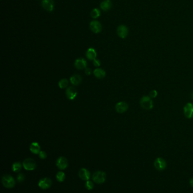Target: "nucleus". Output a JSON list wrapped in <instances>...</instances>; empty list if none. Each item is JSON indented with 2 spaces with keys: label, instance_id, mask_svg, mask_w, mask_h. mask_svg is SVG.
Segmentation results:
<instances>
[{
  "label": "nucleus",
  "instance_id": "obj_9",
  "mask_svg": "<svg viewBox=\"0 0 193 193\" xmlns=\"http://www.w3.org/2000/svg\"><path fill=\"white\" fill-rule=\"evenodd\" d=\"M89 28L95 33H99L101 32L102 30V26L99 21H91L89 24Z\"/></svg>",
  "mask_w": 193,
  "mask_h": 193
},
{
  "label": "nucleus",
  "instance_id": "obj_5",
  "mask_svg": "<svg viewBox=\"0 0 193 193\" xmlns=\"http://www.w3.org/2000/svg\"><path fill=\"white\" fill-rule=\"evenodd\" d=\"M154 166L158 171H164L166 167V162L162 158H158L154 161Z\"/></svg>",
  "mask_w": 193,
  "mask_h": 193
},
{
  "label": "nucleus",
  "instance_id": "obj_28",
  "mask_svg": "<svg viewBox=\"0 0 193 193\" xmlns=\"http://www.w3.org/2000/svg\"><path fill=\"white\" fill-rule=\"evenodd\" d=\"M39 158L41 159H45L47 158V153L45 152V151H41L40 152V153L39 154Z\"/></svg>",
  "mask_w": 193,
  "mask_h": 193
},
{
  "label": "nucleus",
  "instance_id": "obj_12",
  "mask_svg": "<svg viewBox=\"0 0 193 193\" xmlns=\"http://www.w3.org/2000/svg\"><path fill=\"white\" fill-rule=\"evenodd\" d=\"M66 95L69 99L73 100L77 96V91L75 88L70 86L66 89Z\"/></svg>",
  "mask_w": 193,
  "mask_h": 193
},
{
  "label": "nucleus",
  "instance_id": "obj_6",
  "mask_svg": "<svg viewBox=\"0 0 193 193\" xmlns=\"http://www.w3.org/2000/svg\"><path fill=\"white\" fill-rule=\"evenodd\" d=\"M117 33L120 38H125L129 33L128 28L125 25H120L117 29Z\"/></svg>",
  "mask_w": 193,
  "mask_h": 193
},
{
  "label": "nucleus",
  "instance_id": "obj_2",
  "mask_svg": "<svg viewBox=\"0 0 193 193\" xmlns=\"http://www.w3.org/2000/svg\"><path fill=\"white\" fill-rule=\"evenodd\" d=\"M140 105L141 107L144 110H149L152 109L154 107V103L151 98L149 96H143L140 101Z\"/></svg>",
  "mask_w": 193,
  "mask_h": 193
},
{
  "label": "nucleus",
  "instance_id": "obj_22",
  "mask_svg": "<svg viewBox=\"0 0 193 193\" xmlns=\"http://www.w3.org/2000/svg\"><path fill=\"white\" fill-rule=\"evenodd\" d=\"M21 169H22V164L20 162L17 161L13 164L12 169L13 171L15 172H18L21 170Z\"/></svg>",
  "mask_w": 193,
  "mask_h": 193
},
{
  "label": "nucleus",
  "instance_id": "obj_23",
  "mask_svg": "<svg viewBox=\"0 0 193 193\" xmlns=\"http://www.w3.org/2000/svg\"><path fill=\"white\" fill-rule=\"evenodd\" d=\"M65 178V174L63 172H58L56 175V179L58 182H63Z\"/></svg>",
  "mask_w": 193,
  "mask_h": 193
},
{
  "label": "nucleus",
  "instance_id": "obj_8",
  "mask_svg": "<svg viewBox=\"0 0 193 193\" xmlns=\"http://www.w3.org/2000/svg\"><path fill=\"white\" fill-rule=\"evenodd\" d=\"M183 113L185 116L188 119L193 118V104L188 103L183 107Z\"/></svg>",
  "mask_w": 193,
  "mask_h": 193
},
{
  "label": "nucleus",
  "instance_id": "obj_32",
  "mask_svg": "<svg viewBox=\"0 0 193 193\" xmlns=\"http://www.w3.org/2000/svg\"><path fill=\"white\" fill-rule=\"evenodd\" d=\"M191 96H192V99L193 100V92L192 93V95H191Z\"/></svg>",
  "mask_w": 193,
  "mask_h": 193
},
{
  "label": "nucleus",
  "instance_id": "obj_21",
  "mask_svg": "<svg viewBox=\"0 0 193 193\" xmlns=\"http://www.w3.org/2000/svg\"><path fill=\"white\" fill-rule=\"evenodd\" d=\"M91 16L94 18V19H96L98 18H99L100 15H101V12L99 9L98 8H95L92 10L91 11Z\"/></svg>",
  "mask_w": 193,
  "mask_h": 193
},
{
  "label": "nucleus",
  "instance_id": "obj_24",
  "mask_svg": "<svg viewBox=\"0 0 193 193\" xmlns=\"http://www.w3.org/2000/svg\"><path fill=\"white\" fill-rule=\"evenodd\" d=\"M69 85V81L66 79H63L59 81L58 85L61 89L65 88Z\"/></svg>",
  "mask_w": 193,
  "mask_h": 193
},
{
  "label": "nucleus",
  "instance_id": "obj_31",
  "mask_svg": "<svg viewBox=\"0 0 193 193\" xmlns=\"http://www.w3.org/2000/svg\"><path fill=\"white\" fill-rule=\"evenodd\" d=\"M189 182H190V186H191L192 188H193V178H192L190 180V181H189Z\"/></svg>",
  "mask_w": 193,
  "mask_h": 193
},
{
  "label": "nucleus",
  "instance_id": "obj_16",
  "mask_svg": "<svg viewBox=\"0 0 193 193\" xmlns=\"http://www.w3.org/2000/svg\"><path fill=\"white\" fill-rule=\"evenodd\" d=\"M112 6V3L110 0H104L100 4V8L104 11H108L110 10Z\"/></svg>",
  "mask_w": 193,
  "mask_h": 193
},
{
  "label": "nucleus",
  "instance_id": "obj_11",
  "mask_svg": "<svg viewBox=\"0 0 193 193\" xmlns=\"http://www.w3.org/2000/svg\"><path fill=\"white\" fill-rule=\"evenodd\" d=\"M56 166L58 169L61 170L65 169L68 166V161L66 158L61 156L58 158L56 161Z\"/></svg>",
  "mask_w": 193,
  "mask_h": 193
},
{
  "label": "nucleus",
  "instance_id": "obj_17",
  "mask_svg": "<svg viewBox=\"0 0 193 193\" xmlns=\"http://www.w3.org/2000/svg\"><path fill=\"white\" fill-rule=\"evenodd\" d=\"M97 56V53L96 52V50L94 48L88 49L86 52V57L89 60H93L96 59Z\"/></svg>",
  "mask_w": 193,
  "mask_h": 193
},
{
  "label": "nucleus",
  "instance_id": "obj_14",
  "mask_svg": "<svg viewBox=\"0 0 193 193\" xmlns=\"http://www.w3.org/2000/svg\"><path fill=\"white\" fill-rule=\"evenodd\" d=\"M87 64V63L85 59L80 58L75 60L74 66L78 70H82L86 68Z\"/></svg>",
  "mask_w": 193,
  "mask_h": 193
},
{
  "label": "nucleus",
  "instance_id": "obj_30",
  "mask_svg": "<svg viewBox=\"0 0 193 193\" xmlns=\"http://www.w3.org/2000/svg\"><path fill=\"white\" fill-rule=\"evenodd\" d=\"M85 73H86V74H87V75H91V70L89 68H86L85 69Z\"/></svg>",
  "mask_w": 193,
  "mask_h": 193
},
{
  "label": "nucleus",
  "instance_id": "obj_20",
  "mask_svg": "<svg viewBox=\"0 0 193 193\" xmlns=\"http://www.w3.org/2000/svg\"><path fill=\"white\" fill-rule=\"evenodd\" d=\"M94 75L98 79H103L106 75L105 72L101 69H97L94 70Z\"/></svg>",
  "mask_w": 193,
  "mask_h": 193
},
{
  "label": "nucleus",
  "instance_id": "obj_29",
  "mask_svg": "<svg viewBox=\"0 0 193 193\" xmlns=\"http://www.w3.org/2000/svg\"><path fill=\"white\" fill-rule=\"evenodd\" d=\"M93 64L95 67H99L100 66V62L99 59H95L93 60Z\"/></svg>",
  "mask_w": 193,
  "mask_h": 193
},
{
  "label": "nucleus",
  "instance_id": "obj_18",
  "mask_svg": "<svg viewBox=\"0 0 193 193\" xmlns=\"http://www.w3.org/2000/svg\"><path fill=\"white\" fill-rule=\"evenodd\" d=\"M30 151L34 154H38L40 153V146L38 142H33L30 145Z\"/></svg>",
  "mask_w": 193,
  "mask_h": 193
},
{
  "label": "nucleus",
  "instance_id": "obj_4",
  "mask_svg": "<svg viewBox=\"0 0 193 193\" xmlns=\"http://www.w3.org/2000/svg\"><path fill=\"white\" fill-rule=\"evenodd\" d=\"M23 166L26 170L33 171L36 167V163L33 159L27 158L23 161Z\"/></svg>",
  "mask_w": 193,
  "mask_h": 193
},
{
  "label": "nucleus",
  "instance_id": "obj_1",
  "mask_svg": "<svg viewBox=\"0 0 193 193\" xmlns=\"http://www.w3.org/2000/svg\"><path fill=\"white\" fill-rule=\"evenodd\" d=\"M2 183L4 187L9 189L14 188L16 185L14 178L9 175H5L2 176Z\"/></svg>",
  "mask_w": 193,
  "mask_h": 193
},
{
  "label": "nucleus",
  "instance_id": "obj_25",
  "mask_svg": "<svg viewBox=\"0 0 193 193\" xmlns=\"http://www.w3.org/2000/svg\"><path fill=\"white\" fill-rule=\"evenodd\" d=\"M85 186H86V188L88 190H92L94 186V183L91 181L88 180V181H86V183L85 184Z\"/></svg>",
  "mask_w": 193,
  "mask_h": 193
},
{
  "label": "nucleus",
  "instance_id": "obj_27",
  "mask_svg": "<svg viewBox=\"0 0 193 193\" xmlns=\"http://www.w3.org/2000/svg\"><path fill=\"white\" fill-rule=\"evenodd\" d=\"M158 96V91L155 90H152L149 92V96L151 98H155Z\"/></svg>",
  "mask_w": 193,
  "mask_h": 193
},
{
  "label": "nucleus",
  "instance_id": "obj_19",
  "mask_svg": "<svg viewBox=\"0 0 193 193\" xmlns=\"http://www.w3.org/2000/svg\"><path fill=\"white\" fill-rule=\"evenodd\" d=\"M82 81V77L80 75H74L70 77V82L74 85H78L81 84Z\"/></svg>",
  "mask_w": 193,
  "mask_h": 193
},
{
  "label": "nucleus",
  "instance_id": "obj_10",
  "mask_svg": "<svg viewBox=\"0 0 193 193\" xmlns=\"http://www.w3.org/2000/svg\"><path fill=\"white\" fill-rule=\"evenodd\" d=\"M41 5L44 10L48 12H52L54 10V1L53 0H43Z\"/></svg>",
  "mask_w": 193,
  "mask_h": 193
},
{
  "label": "nucleus",
  "instance_id": "obj_3",
  "mask_svg": "<svg viewBox=\"0 0 193 193\" xmlns=\"http://www.w3.org/2000/svg\"><path fill=\"white\" fill-rule=\"evenodd\" d=\"M106 175L104 172L97 171L95 172L92 176V180L96 183H103L105 182Z\"/></svg>",
  "mask_w": 193,
  "mask_h": 193
},
{
  "label": "nucleus",
  "instance_id": "obj_26",
  "mask_svg": "<svg viewBox=\"0 0 193 193\" xmlns=\"http://www.w3.org/2000/svg\"><path fill=\"white\" fill-rule=\"evenodd\" d=\"M17 180L19 182H22L25 180V176L22 173H19L17 176Z\"/></svg>",
  "mask_w": 193,
  "mask_h": 193
},
{
  "label": "nucleus",
  "instance_id": "obj_7",
  "mask_svg": "<svg viewBox=\"0 0 193 193\" xmlns=\"http://www.w3.org/2000/svg\"><path fill=\"white\" fill-rule=\"evenodd\" d=\"M52 180L49 178H47V177L40 180L38 183L39 188L43 190L49 189L52 186Z\"/></svg>",
  "mask_w": 193,
  "mask_h": 193
},
{
  "label": "nucleus",
  "instance_id": "obj_15",
  "mask_svg": "<svg viewBox=\"0 0 193 193\" xmlns=\"http://www.w3.org/2000/svg\"><path fill=\"white\" fill-rule=\"evenodd\" d=\"M79 176L84 181H88L90 178V172L86 168H82L79 172Z\"/></svg>",
  "mask_w": 193,
  "mask_h": 193
},
{
  "label": "nucleus",
  "instance_id": "obj_13",
  "mask_svg": "<svg viewBox=\"0 0 193 193\" xmlns=\"http://www.w3.org/2000/svg\"><path fill=\"white\" fill-rule=\"evenodd\" d=\"M129 108V106L126 102H120L117 103L116 105V111L117 113H125L127 110Z\"/></svg>",
  "mask_w": 193,
  "mask_h": 193
}]
</instances>
